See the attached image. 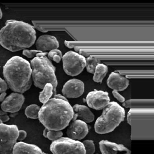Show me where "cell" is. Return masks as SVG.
Instances as JSON below:
<instances>
[{
	"mask_svg": "<svg viewBox=\"0 0 154 154\" xmlns=\"http://www.w3.org/2000/svg\"><path fill=\"white\" fill-rule=\"evenodd\" d=\"M36 40V32L32 25L22 21L8 20L0 30V45L12 52L32 46Z\"/></svg>",
	"mask_w": 154,
	"mask_h": 154,
	"instance_id": "6da1fadb",
	"label": "cell"
},
{
	"mask_svg": "<svg viewBox=\"0 0 154 154\" xmlns=\"http://www.w3.org/2000/svg\"><path fill=\"white\" fill-rule=\"evenodd\" d=\"M74 115L69 101L53 98L40 107L38 119L47 129L61 131L68 126Z\"/></svg>",
	"mask_w": 154,
	"mask_h": 154,
	"instance_id": "7a4b0ae2",
	"label": "cell"
},
{
	"mask_svg": "<svg viewBox=\"0 0 154 154\" xmlns=\"http://www.w3.org/2000/svg\"><path fill=\"white\" fill-rule=\"evenodd\" d=\"M3 73L9 88L15 93H25L32 85L31 65L22 57L14 56L10 58L3 67Z\"/></svg>",
	"mask_w": 154,
	"mask_h": 154,
	"instance_id": "3957f363",
	"label": "cell"
},
{
	"mask_svg": "<svg viewBox=\"0 0 154 154\" xmlns=\"http://www.w3.org/2000/svg\"><path fill=\"white\" fill-rule=\"evenodd\" d=\"M48 53H39L31 60L32 80L34 85L42 90L46 84H51L54 95L58 84L55 67L46 56Z\"/></svg>",
	"mask_w": 154,
	"mask_h": 154,
	"instance_id": "277c9868",
	"label": "cell"
},
{
	"mask_svg": "<svg viewBox=\"0 0 154 154\" xmlns=\"http://www.w3.org/2000/svg\"><path fill=\"white\" fill-rule=\"evenodd\" d=\"M125 110L115 102H110L103 109L102 115L96 119L94 125L95 131L99 134L112 132L124 121Z\"/></svg>",
	"mask_w": 154,
	"mask_h": 154,
	"instance_id": "5b68a950",
	"label": "cell"
},
{
	"mask_svg": "<svg viewBox=\"0 0 154 154\" xmlns=\"http://www.w3.org/2000/svg\"><path fill=\"white\" fill-rule=\"evenodd\" d=\"M50 150L53 154H85L82 143L68 137H62L53 141Z\"/></svg>",
	"mask_w": 154,
	"mask_h": 154,
	"instance_id": "8992f818",
	"label": "cell"
},
{
	"mask_svg": "<svg viewBox=\"0 0 154 154\" xmlns=\"http://www.w3.org/2000/svg\"><path fill=\"white\" fill-rule=\"evenodd\" d=\"M19 131L17 125L0 124V154H13Z\"/></svg>",
	"mask_w": 154,
	"mask_h": 154,
	"instance_id": "52a82bcc",
	"label": "cell"
},
{
	"mask_svg": "<svg viewBox=\"0 0 154 154\" xmlns=\"http://www.w3.org/2000/svg\"><path fill=\"white\" fill-rule=\"evenodd\" d=\"M64 71L71 76L79 75L86 67V59L73 51L66 52L62 57Z\"/></svg>",
	"mask_w": 154,
	"mask_h": 154,
	"instance_id": "ba28073f",
	"label": "cell"
},
{
	"mask_svg": "<svg viewBox=\"0 0 154 154\" xmlns=\"http://www.w3.org/2000/svg\"><path fill=\"white\" fill-rule=\"evenodd\" d=\"M108 93L102 91L90 92L86 97V102L89 107L96 110L104 109L110 103Z\"/></svg>",
	"mask_w": 154,
	"mask_h": 154,
	"instance_id": "9c48e42d",
	"label": "cell"
},
{
	"mask_svg": "<svg viewBox=\"0 0 154 154\" xmlns=\"http://www.w3.org/2000/svg\"><path fill=\"white\" fill-rule=\"evenodd\" d=\"M24 102V96L22 94L15 92L6 97L1 104V108L7 113H16L21 109Z\"/></svg>",
	"mask_w": 154,
	"mask_h": 154,
	"instance_id": "30bf717a",
	"label": "cell"
},
{
	"mask_svg": "<svg viewBox=\"0 0 154 154\" xmlns=\"http://www.w3.org/2000/svg\"><path fill=\"white\" fill-rule=\"evenodd\" d=\"M85 91V85L82 81L77 79L69 80L64 85L62 94L66 98L73 99L82 96Z\"/></svg>",
	"mask_w": 154,
	"mask_h": 154,
	"instance_id": "8fae6325",
	"label": "cell"
},
{
	"mask_svg": "<svg viewBox=\"0 0 154 154\" xmlns=\"http://www.w3.org/2000/svg\"><path fill=\"white\" fill-rule=\"evenodd\" d=\"M88 125L80 119L72 120L66 131L68 137L76 140L83 139L88 135Z\"/></svg>",
	"mask_w": 154,
	"mask_h": 154,
	"instance_id": "7c38bea8",
	"label": "cell"
},
{
	"mask_svg": "<svg viewBox=\"0 0 154 154\" xmlns=\"http://www.w3.org/2000/svg\"><path fill=\"white\" fill-rule=\"evenodd\" d=\"M36 47L37 50L45 52V51L58 49L59 47V43L54 36L43 35L39 36L36 40Z\"/></svg>",
	"mask_w": 154,
	"mask_h": 154,
	"instance_id": "4fadbf2b",
	"label": "cell"
},
{
	"mask_svg": "<svg viewBox=\"0 0 154 154\" xmlns=\"http://www.w3.org/2000/svg\"><path fill=\"white\" fill-rule=\"evenodd\" d=\"M107 83L109 88L119 92L124 91L129 85V80L117 73H111L107 79Z\"/></svg>",
	"mask_w": 154,
	"mask_h": 154,
	"instance_id": "5bb4252c",
	"label": "cell"
},
{
	"mask_svg": "<svg viewBox=\"0 0 154 154\" xmlns=\"http://www.w3.org/2000/svg\"><path fill=\"white\" fill-rule=\"evenodd\" d=\"M99 145L102 154H117L118 152H125V154H131L129 149L122 144L102 140L99 142Z\"/></svg>",
	"mask_w": 154,
	"mask_h": 154,
	"instance_id": "9a60e30c",
	"label": "cell"
},
{
	"mask_svg": "<svg viewBox=\"0 0 154 154\" xmlns=\"http://www.w3.org/2000/svg\"><path fill=\"white\" fill-rule=\"evenodd\" d=\"M72 108L74 115L72 120H76L77 118H79V119L86 123H90L94 121L95 116L94 113L87 106L76 104L74 105Z\"/></svg>",
	"mask_w": 154,
	"mask_h": 154,
	"instance_id": "2e32d148",
	"label": "cell"
},
{
	"mask_svg": "<svg viewBox=\"0 0 154 154\" xmlns=\"http://www.w3.org/2000/svg\"><path fill=\"white\" fill-rule=\"evenodd\" d=\"M13 154H44V152L35 145L19 142L14 146Z\"/></svg>",
	"mask_w": 154,
	"mask_h": 154,
	"instance_id": "e0dca14e",
	"label": "cell"
},
{
	"mask_svg": "<svg viewBox=\"0 0 154 154\" xmlns=\"http://www.w3.org/2000/svg\"><path fill=\"white\" fill-rule=\"evenodd\" d=\"M108 72V68L105 64L99 63L96 66L94 74L93 80L96 83H102Z\"/></svg>",
	"mask_w": 154,
	"mask_h": 154,
	"instance_id": "ac0fdd59",
	"label": "cell"
},
{
	"mask_svg": "<svg viewBox=\"0 0 154 154\" xmlns=\"http://www.w3.org/2000/svg\"><path fill=\"white\" fill-rule=\"evenodd\" d=\"M53 95H54V91L52 85L47 84L42 89V91L39 94V101L44 104L51 99Z\"/></svg>",
	"mask_w": 154,
	"mask_h": 154,
	"instance_id": "d6986e66",
	"label": "cell"
},
{
	"mask_svg": "<svg viewBox=\"0 0 154 154\" xmlns=\"http://www.w3.org/2000/svg\"><path fill=\"white\" fill-rule=\"evenodd\" d=\"M40 109V107L35 104L29 105L25 109V115L28 118L37 119L38 118Z\"/></svg>",
	"mask_w": 154,
	"mask_h": 154,
	"instance_id": "ffe728a7",
	"label": "cell"
},
{
	"mask_svg": "<svg viewBox=\"0 0 154 154\" xmlns=\"http://www.w3.org/2000/svg\"><path fill=\"white\" fill-rule=\"evenodd\" d=\"M99 63H101L100 61L94 57H89L86 59V68L87 71L90 73L94 74L96 66Z\"/></svg>",
	"mask_w": 154,
	"mask_h": 154,
	"instance_id": "44dd1931",
	"label": "cell"
},
{
	"mask_svg": "<svg viewBox=\"0 0 154 154\" xmlns=\"http://www.w3.org/2000/svg\"><path fill=\"white\" fill-rule=\"evenodd\" d=\"M43 134L44 137L54 141L62 137L63 133L61 131L50 130L45 128L43 131Z\"/></svg>",
	"mask_w": 154,
	"mask_h": 154,
	"instance_id": "7402d4cb",
	"label": "cell"
},
{
	"mask_svg": "<svg viewBox=\"0 0 154 154\" xmlns=\"http://www.w3.org/2000/svg\"><path fill=\"white\" fill-rule=\"evenodd\" d=\"M48 55L50 59L54 61L57 63L60 62L63 57L61 51L58 49L51 51L48 53Z\"/></svg>",
	"mask_w": 154,
	"mask_h": 154,
	"instance_id": "603a6c76",
	"label": "cell"
},
{
	"mask_svg": "<svg viewBox=\"0 0 154 154\" xmlns=\"http://www.w3.org/2000/svg\"><path fill=\"white\" fill-rule=\"evenodd\" d=\"M85 150V154H94L95 152V146L92 140H86L82 143Z\"/></svg>",
	"mask_w": 154,
	"mask_h": 154,
	"instance_id": "cb8c5ba5",
	"label": "cell"
},
{
	"mask_svg": "<svg viewBox=\"0 0 154 154\" xmlns=\"http://www.w3.org/2000/svg\"><path fill=\"white\" fill-rule=\"evenodd\" d=\"M41 51L37 50H23V55L26 56V57L29 58H32L36 57V55L39 53H42Z\"/></svg>",
	"mask_w": 154,
	"mask_h": 154,
	"instance_id": "d4e9b609",
	"label": "cell"
},
{
	"mask_svg": "<svg viewBox=\"0 0 154 154\" xmlns=\"http://www.w3.org/2000/svg\"><path fill=\"white\" fill-rule=\"evenodd\" d=\"M8 84L5 80L0 78V94L6 92L8 89Z\"/></svg>",
	"mask_w": 154,
	"mask_h": 154,
	"instance_id": "484cf974",
	"label": "cell"
},
{
	"mask_svg": "<svg viewBox=\"0 0 154 154\" xmlns=\"http://www.w3.org/2000/svg\"><path fill=\"white\" fill-rule=\"evenodd\" d=\"M112 94H113V96H114L116 99H117L119 102H122V103L125 102V99L124 97L120 95L117 91H112Z\"/></svg>",
	"mask_w": 154,
	"mask_h": 154,
	"instance_id": "4316f807",
	"label": "cell"
},
{
	"mask_svg": "<svg viewBox=\"0 0 154 154\" xmlns=\"http://www.w3.org/2000/svg\"><path fill=\"white\" fill-rule=\"evenodd\" d=\"M27 133L25 131H19V134H18V140L21 141L25 140L27 137Z\"/></svg>",
	"mask_w": 154,
	"mask_h": 154,
	"instance_id": "83f0119b",
	"label": "cell"
},
{
	"mask_svg": "<svg viewBox=\"0 0 154 154\" xmlns=\"http://www.w3.org/2000/svg\"><path fill=\"white\" fill-rule=\"evenodd\" d=\"M0 120L3 122H6L10 120V117L7 115L1 116H0Z\"/></svg>",
	"mask_w": 154,
	"mask_h": 154,
	"instance_id": "f1b7e54d",
	"label": "cell"
},
{
	"mask_svg": "<svg viewBox=\"0 0 154 154\" xmlns=\"http://www.w3.org/2000/svg\"><path fill=\"white\" fill-rule=\"evenodd\" d=\"M53 98L62 99V100H65V101H68L67 98H66L65 96H63V95H60V94H55V95L54 96Z\"/></svg>",
	"mask_w": 154,
	"mask_h": 154,
	"instance_id": "f546056e",
	"label": "cell"
},
{
	"mask_svg": "<svg viewBox=\"0 0 154 154\" xmlns=\"http://www.w3.org/2000/svg\"><path fill=\"white\" fill-rule=\"evenodd\" d=\"M127 121L128 124L131 125V110H130L128 114Z\"/></svg>",
	"mask_w": 154,
	"mask_h": 154,
	"instance_id": "4dcf8cb0",
	"label": "cell"
},
{
	"mask_svg": "<svg viewBox=\"0 0 154 154\" xmlns=\"http://www.w3.org/2000/svg\"><path fill=\"white\" fill-rule=\"evenodd\" d=\"M7 96V94L6 92H4V93H2L0 95V102H3L4 100L5 99V97Z\"/></svg>",
	"mask_w": 154,
	"mask_h": 154,
	"instance_id": "1f68e13d",
	"label": "cell"
},
{
	"mask_svg": "<svg viewBox=\"0 0 154 154\" xmlns=\"http://www.w3.org/2000/svg\"><path fill=\"white\" fill-rule=\"evenodd\" d=\"M7 112H5V111H3V110H0V116H4L7 115Z\"/></svg>",
	"mask_w": 154,
	"mask_h": 154,
	"instance_id": "d6a6232c",
	"label": "cell"
},
{
	"mask_svg": "<svg viewBox=\"0 0 154 154\" xmlns=\"http://www.w3.org/2000/svg\"><path fill=\"white\" fill-rule=\"evenodd\" d=\"M2 10H1V8H0V19H2Z\"/></svg>",
	"mask_w": 154,
	"mask_h": 154,
	"instance_id": "836d02e7",
	"label": "cell"
},
{
	"mask_svg": "<svg viewBox=\"0 0 154 154\" xmlns=\"http://www.w3.org/2000/svg\"><path fill=\"white\" fill-rule=\"evenodd\" d=\"M2 123H3L2 122V120H0V124H2Z\"/></svg>",
	"mask_w": 154,
	"mask_h": 154,
	"instance_id": "e575fe53",
	"label": "cell"
},
{
	"mask_svg": "<svg viewBox=\"0 0 154 154\" xmlns=\"http://www.w3.org/2000/svg\"><path fill=\"white\" fill-rule=\"evenodd\" d=\"M44 154H48L45 153L44 152Z\"/></svg>",
	"mask_w": 154,
	"mask_h": 154,
	"instance_id": "d590c367",
	"label": "cell"
},
{
	"mask_svg": "<svg viewBox=\"0 0 154 154\" xmlns=\"http://www.w3.org/2000/svg\"></svg>",
	"mask_w": 154,
	"mask_h": 154,
	"instance_id": "8d00e7d4",
	"label": "cell"
}]
</instances>
